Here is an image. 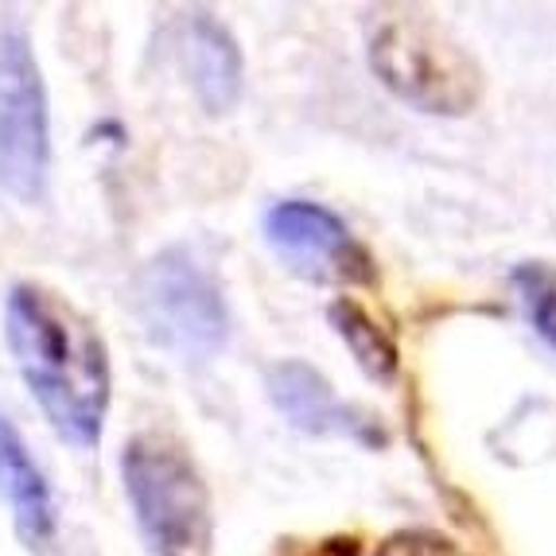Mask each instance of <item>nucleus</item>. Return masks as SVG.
<instances>
[{"instance_id":"nucleus-1","label":"nucleus","mask_w":556,"mask_h":556,"mask_svg":"<svg viewBox=\"0 0 556 556\" xmlns=\"http://www.w3.org/2000/svg\"><path fill=\"white\" fill-rule=\"evenodd\" d=\"M4 334L47 425L71 447L102 440L110 413V351L98 327L63 292L20 280L4 307Z\"/></svg>"},{"instance_id":"nucleus-2","label":"nucleus","mask_w":556,"mask_h":556,"mask_svg":"<svg viewBox=\"0 0 556 556\" xmlns=\"http://www.w3.org/2000/svg\"><path fill=\"white\" fill-rule=\"evenodd\" d=\"M121 479L152 556H211V491L179 440L164 432H137L125 440Z\"/></svg>"},{"instance_id":"nucleus-3","label":"nucleus","mask_w":556,"mask_h":556,"mask_svg":"<svg viewBox=\"0 0 556 556\" xmlns=\"http://www.w3.org/2000/svg\"><path fill=\"white\" fill-rule=\"evenodd\" d=\"M370 66L401 102L437 117H464L482 98V71L437 20L393 12L370 31Z\"/></svg>"},{"instance_id":"nucleus-4","label":"nucleus","mask_w":556,"mask_h":556,"mask_svg":"<svg viewBox=\"0 0 556 556\" xmlns=\"http://www.w3.org/2000/svg\"><path fill=\"white\" fill-rule=\"evenodd\" d=\"M51 172V113L28 24L0 20V191L20 203L43 199Z\"/></svg>"},{"instance_id":"nucleus-5","label":"nucleus","mask_w":556,"mask_h":556,"mask_svg":"<svg viewBox=\"0 0 556 556\" xmlns=\"http://www.w3.org/2000/svg\"><path fill=\"white\" fill-rule=\"evenodd\" d=\"M140 324L156 346L184 362H206L226 343L223 285L184 245L156 253L137 277Z\"/></svg>"},{"instance_id":"nucleus-6","label":"nucleus","mask_w":556,"mask_h":556,"mask_svg":"<svg viewBox=\"0 0 556 556\" xmlns=\"http://www.w3.org/2000/svg\"><path fill=\"white\" fill-rule=\"evenodd\" d=\"M265 241L288 269L316 285H374V257L324 203L280 199L265 214Z\"/></svg>"},{"instance_id":"nucleus-7","label":"nucleus","mask_w":556,"mask_h":556,"mask_svg":"<svg viewBox=\"0 0 556 556\" xmlns=\"http://www.w3.org/2000/svg\"><path fill=\"white\" fill-rule=\"evenodd\" d=\"M265 390H269V401L277 405L280 417L292 428H300V432H307V437H343L366 447L386 444L378 420L370 413H362V408L346 405L331 390V381L316 366H307L304 358L277 362L269 378H265Z\"/></svg>"},{"instance_id":"nucleus-8","label":"nucleus","mask_w":556,"mask_h":556,"mask_svg":"<svg viewBox=\"0 0 556 556\" xmlns=\"http://www.w3.org/2000/svg\"><path fill=\"white\" fill-rule=\"evenodd\" d=\"M176 59L206 113H226L241 98V51L223 20L187 12L176 24Z\"/></svg>"},{"instance_id":"nucleus-9","label":"nucleus","mask_w":556,"mask_h":556,"mask_svg":"<svg viewBox=\"0 0 556 556\" xmlns=\"http://www.w3.org/2000/svg\"><path fill=\"white\" fill-rule=\"evenodd\" d=\"M0 502L9 506L12 526L28 548H43L55 538V502L43 471L31 459L20 432L0 417Z\"/></svg>"},{"instance_id":"nucleus-10","label":"nucleus","mask_w":556,"mask_h":556,"mask_svg":"<svg viewBox=\"0 0 556 556\" xmlns=\"http://www.w3.org/2000/svg\"><path fill=\"white\" fill-rule=\"evenodd\" d=\"M327 319H331L334 334L346 343V351L354 354V362H358L374 381L397 378V366H401L397 343H393V334L386 331L358 300L339 296L331 307H327Z\"/></svg>"},{"instance_id":"nucleus-11","label":"nucleus","mask_w":556,"mask_h":556,"mask_svg":"<svg viewBox=\"0 0 556 556\" xmlns=\"http://www.w3.org/2000/svg\"><path fill=\"white\" fill-rule=\"evenodd\" d=\"M510 280L533 331L556 351V265H548V261H521Z\"/></svg>"},{"instance_id":"nucleus-12","label":"nucleus","mask_w":556,"mask_h":556,"mask_svg":"<svg viewBox=\"0 0 556 556\" xmlns=\"http://www.w3.org/2000/svg\"><path fill=\"white\" fill-rule=\"evenodd\" d=\"M374 556H467L452 538L437 533V529H401L393 538H386Z\"/></svg>"}]
</instances>
